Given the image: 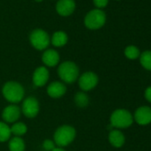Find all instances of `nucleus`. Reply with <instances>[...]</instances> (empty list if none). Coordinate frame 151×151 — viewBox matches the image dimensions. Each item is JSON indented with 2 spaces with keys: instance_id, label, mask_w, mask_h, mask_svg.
<instances>
[{
  "instance_id": "obj_1",
  "label": "nucleus",
  "mask_w": 151,
  "mask_h": 151,
  "mask_svg": "<svg viewBox=\"0 0 151 151\" xmlns=\"http://www.w3.org/2000/svg\"><path fill=\"white\" fill-rule=\"evenodd\" d=\"M60 79L64 84H72L79 78V68L74 61L66 60L61 62L57 69Z\"/></svg>"
},
{
  "instance_id": "obj_2",
  "label": "nucleus",
  "mask_w": 151,
  "mask_h": 151,
  "mask_svg": "<svg viewBox=\"0 0 151 151\" xmlns=\"http://www.w3.org/2000/svg\"><path fill=\"white\" fill-rule=\"evenodd\" d=\"M2 94L10 104H18L25 96L24 87L18 82L8 81L2 87Z\"/></svg>"
},
{
  "instance_id": "obj_3",
  "label": "nucleus",
  "mask_w": 151,
  "mask_h": 151,
  "mask_svg": "<svg viewBox=\"0 0 151 151\" xmlns=\"http://www.w3.org/2000/svg\"><path fill=\"white\" fill-rule=\"evenodd\" d=\"M76 136H77V131L73 126L63 124L55 130L52 140L57 147H65L74 141Z\"/></svg>"
},
{
  "instance_id": "obj_4",
  "label": "nucleus",
  "mask_w": 151,
  "mask_h": 151,
  "mask_svg": "<svg viewBox=\"0 0 151 151\" xmlns=\"http://www.w3.org/2000/svg\"><path fill=\"white\" fill-rule=\"evenodd\" d=\"M110 125L116 129H124L130 127L133 123V116L126 109H116L110 116Z\"/></svg>"
},
{
  "instance_id": "obj_5",
  "label": "nucleus",
  "mask_w": 151,
  "mask_h": 151,
  "mask_svg": "<svg viewBox=\"0 0 151 151\" xmlns=\"http://www.w3.org/2000/svg\"><path fill=\"white\" fill-rule=\"evenodd\" d=\"M106 14L101 9H93L86 15L84 19L85 26L92 30L102 28L106 23Z\"/></svg>"
},
{
  "instance_id": "obj_6",
  "label": "nucleus",
  "mask_w": 151,
  "mask_h": 151,
  "mask_svg": "<svg viewBox=\"0 0 151 151\" xmlns=\"http://www.w3.org/2000/svg\"><path fill=\"white\" fill-rule=\"evenodd\" d=\"M29 42L36 50L45 51L51 44V37L45 30L36 29L29 35Z\"/></svg>"
},
{
  "instance_id": "obj_7",
  "label": "nucleus",
  "mask_w": 151,
  "mask_h": 151,
  "mask_svg": "<svg viewBox=\"0 0 151 151\" xmlns=\"http://www.w3.org/2000/svg\"><path fill=\"white\" fill-rule=\"evenodd\" d=\"M78 86L82 92H89L94 89L99 83V77L93 71H86L79 76Z\"/></svg>"
},
{
  "instance_id": "obj_8",
  "label": "nucleus",
  "mask_w": 151,
  "mask_h": 151,
  "mask_svg": "<svg viewBox=\"0 0 151 151\" xmlns=\"http://www.w3.org/2000/svg\"><path fill=\"white\" fill-rule=\"evenodd\" d=\"M21 110L22 114L28 118L36 117L40 111V104L38 100L34 96H29L23 99Z\"/></svg>"
},
{
  "instance_id": "obj_9",
  "label": "nucleus",
  "mask_w": 151,
  "mask_h": 151,
  "mask_svg": "<svg viewBox=\"0 0 151 151\" xmlns=\"http://www.w3.org/2000/svg\"><path fill=\"white\" fill-rule=\"evenodd\" d=\"M21 115L22 110L17 104H9L2 111V118L6 124H14L18 122Z\"/></svg>"
},
{
  "instance_id": "obj_10",
  "label": "nucleus",
  "mask_w": 151,
  "mask_h": 151,
  "mask_svg": "<svg viewBox=\"0 0 151 151\" xmlns=\"http://www.w3.org/2000/svg\"><path fill=\"white\" fill-rule=\"evenodd\" d=\"M50 78V73L46 67L40 66L37 67L32 75V82L36 87H43L45 86Z\"/></svg>"
},
{
  "instance_id": "obj_11",
  "label": "nucleus",
  "mask_w": 151,
  "mask_h": 151,
  "mask_svg": "<svg viewBox=\"0 0 151 151\" xmlns=\"http://www.w3.org/2000/svg\"><path fill=\"white\" fill-rule=\"evenodd\" d=\"M134 121L140 125H147L151 123V108L141 106L138 108L133 115Z\"/></svg>"
},
{
  "instance_id": "obj_12",
  "label": "nucleus",
  "mask_w": 151,
  "mask_h": 151,
  "mask_svg": "<svg viewBox=\"0 0 151 151\" xmlns=\"http://www.w3.org/2000/svg\"><path fill=\"white\" fill-rule=\"evenodd\" d=\"M67 92V86L60 81H53L48 85L46 93L49 97L52 99H59L65 95Z\"/></svg>"
},
{
  "instance_id": "obj_13",
  "label": "nucleus",
  "mask_w": 151,
  "mask_h": 151,
  "mask_svg": "<svg viewBox=\"0 0 151 151\" xmlns=\"http://www.w3.org/2000/svg\"><path fill=\"white\" fill-rule=\"evenodd\" d=\"M55 8L60 16H69L76 9V2L75 0H58Z\"/></svg>"
},
{
  "instance_id": "obj_14",
  "label": "nucleus",
  "mask_w": 151,
  "mask_h": 151,
  "mask_svg": "<svg viewBox=\"0 0 151 151\" xmlns=\"http://www.w3.org/2000/svg\"><path fill=\"white\" fill-rule=\"evenodd\" d=\"M41 60L45 67L53 68L56 67L60 62V54L54 49H46L44 51Z\"/></svg>"
},
{
  "instance_id": "obj_15",
  "label": "nucleus",
  "mask_w": 151,
  "mask_h": 151,
  "mask_svg": "<svg viewBox=\"0 0 151 151\" xmlns=\"http://www.w3.org/2000/svg\"><path fill=\"white\" fill-rule=\"evenodd\" d=\"M109 141L115 147H121L125 141L124 133L118 129H113L109 133Z\"/></svg>"
},
{
  "instance_id": "obj_16",
  "label": "nucleus",
  "mask_w": 151,
  "mask_h": 151,
  "mask_svg": "<svg viewBox=\"0 0 151 151\" xmlns=\"http://www.w3.org/2000/svg\"><path fill=\"white\" fill-rule=\"evenodd\" d=\"M68 37L66 32L62 30L55 31L51 37V44L55 47H62L67 45Z\"/></svg>"
},
{
  "instance_id": "obj_17",
  "label": "nucleus",
  "mask_w": 151,
  "mask_h": 151,
  "mask_svg": "<svg viewBox=\"0 0 151 151\" xmlns=\"http://www.w3.org/2000/svg\"><path fill=\"white\" fill-rule=\"evenodd\" d=\"M8 148H9V151H25L26 144L22 137L14 136L13 138L9 139Z\"/></svg>"
},
{
  "instance_id": "obj_18",
  "label": "nucleus",
  "mask_w": 151,
  "mask_h": 151,
  "mask_svg": "<svg viewBox=\"0 0 151 151\" xmlns=\"http://www.w3.org/2000/svg\"><path fill=\"white\" fill-rule=\"evenodd\" d=\"M74 102L77 105V107L80 109H85L89 105L90 98L85 92H78L74 96Z\"/></svg>"
},
{
  "instance_id": "obj_19",
  "label": "nucleus",
  "mask_w": 151,
  "mask_h": 151,
  "mask_svg": "<svg viewBox=\"0 0 151 151\" xmlns=\"http://www.w3.org/2000/svg\"><path fill=\"white\" fill-rule=\"evenodd\" d=\"M10 128L12 135L16 137H22L28 132V126L22 122H15L12 124V126Z\"/></svg>"
},
{
  "instance_id": "obj_20",
  "label": "nucleus",
  "mask_w": 151,
  "mask_h": 151,
  "mask_svg": "<svg viewBox=\"0 0 151 151\" xmlns=\"http://www.w3.org/2000/svg\"><path fill=\"white\" fill-rule=\"evenodd\" d=\"M12 132L8 124L0 121V142H6L11 139Z\"/></svg>"
},
{
  "instance_id": "obj_21",
  "label": "nucleus",
  "mask_w": 151,
  "mask_h": 151,
  "mask_svg": "<svg viewBox=\"0 0 151 151\" xmlns=\"http://www.w3.org/2000/svg\"><path fill=\"white\" fill-rule=\"evenodd\" d=\"M139 61L145 69L151 71V51H145L140 53Z\"/></svg>"
},
{
  "instance_id": "obj_22",
  "label": "nucleus",
  "mask_w": 151,
  "mask_h": 151,
  "mask_svg": "<svg viewBox=\"0 0 151 151\" xmlns=\"http://www.w3.org/2000/svg\"><path fill=\"white\" fill-rule=\"evenodd\" d=\"M124 55L129 60H136L139 57L140 52L135 45H129L124 49Z\"/></svg>"
},
{
  "instance_id": "obj_23",
  "label": "nucleus",
  "mask_w": 151,
  "mask_h": 151,
  "mask_svg": "<svg viewBox=\"0 0 151 151\" xmlns=\"http://www.w3.org/2000/svg\"><path fill=\"white\" fill-rule=\"evenodd\" d=\"M42 147L45 150V151H52L54 147H56L57 146L55 145L54 141L52 139H46L43 141V144H42Z\"/></svg>"
},
{
  "instance_id": "obj_24",
  "label": "nucleus",
  "mask_w": 151,
  "mask_h": 151,
  "mask_svg": "<svg viewBox=\"0 0 151 151\" xmlns=\"http://www.w3.org/2000/svg\"><path fill=\"white\" fill-rule=\"evenodd\" d=\"M93 4L97 9H102L107 6L109 4V0H93Z\"/></svg>"
},
{
  "instance_id": "obj_25",
  "label": "nucleus",
  "mask_w": 151,
  "mask_h": 151,
  "mask_svg": "<svg viewBox=\"0 0 151 151\" xmlns=\"http://www.w3.org/2000/svg\"><path fill=\"white\" fill-rule=\"evenodd\" d=\"M144 96H145V99L151 103V86H148L146 90H145V93H144Z\"/></svg>"
},
{
  "instance_id": "obj_26",
  "label": "nucleus",
  "mask_w": 151,
  "mask_h": 151,
  "mask_svg": "<svg viewBox=\"0 0 151 151\" xmlns=\"http://www.w3.org/2000/svg\"><path fill=\"white\" fill-rule=\"evenodd\" d=\"M52 151H66L63 147H54Z\"/></svg>"
},
{
  "instance_id": "obj_27",
  "label": "nucleus",
  "mask_w": 151,
  "mask_h": 151,
  "mask_svg": "<svg viewBox=\"0 0 151 151\" xmlns=\"http://www.w3.org/2000/svg\"><path fill=\"white\" fill-rule=\"evenodd\" d=\"M35 1H36V2H42L43 0H35Z\"/></svg>"
}]
</instances>
